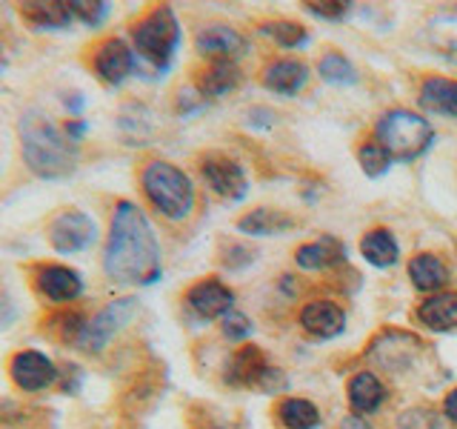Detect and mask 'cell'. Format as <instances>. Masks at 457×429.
<instances>
[{"mask_svg":"<svg viewBox=\"0 0 457 429\" xmlns=\"http://www.w3.org/2000/svg\"><path fill=\"white\" fill-rule=\"evenodd\" d=\"M343 257V247L335 238H326L318 243H306V247L297 249V266L303 269H323V266H332Z\"/></svg>","mask_w":457,"mask_h":429,"instance_id":"cell-26","label":"cell"},{"mask_svg":"<svg viewBox=\"0 0 457 429\" xmlns=\"http://www.w3.org/2000/svg\"><path fill=\"white\" fill-rule=\"evenodd\" d=\"M320 78L328 80V83H337V86L354 83V66L343 55L332 52V55L320 57Z\"/></svg>","mask_w":457,"mask_h":429,"instance_id":"cell-30","label":"cell"},{"mask_svg":"<svg viewBox=\"0 0 457 429\" xmlns=\"http://www.w3.org/2000/svg\"><path fill=\"white\" fill-rule=\"evenodd\" d=\"M9 378L14 383V390H21L26 395H40L57 386L61 366L43 349H18L9 358Z\"/></svg>","mask_w":457,"mask_h":429,"instance_id":"cell-7","label":"cell"},{"mask_svg":"<svg viewBox=\"0 0 457 429\" xmlns=\"http://www.w3.org/2000/svg\"><path fill=\"white\" fill-rule=\"evenodd\" d=\"M46 240L57 255H66V257L80 255L95 247L97 221L89 212L75 209V206L61 209L57 214H52L46 223Z\"/></svg>","mask_w":457,"mask_h":429,"instance_id":"cell-6","label":"cell"},{"mask_svg":"<svg viewBox=\"0 0 457 429\" xmlns=\"http://www.w3.org/2000/svg\"><path fill=\"white\" fill-rule=\"evenodd\" d=\"M300 324L314 338H335L346 326V315H343L340 307L328 304V300H314V304L303 307V312H300Z\"/></svg>","mask_w":457,"mask_h":429,"instance_id":"cell-15","label":"cell"},{"mask_svg":"<svg viewBox=\"0 0 457 429\" xmlns=\"http://www.w3.org/2000/svg\"><path fill=\"white\" fill-rule=\"evenodd\" d=\"M89 324V318H83L80 312L75 309H66L61 315H54L49 321V332H54V338L61 343H69V347H78L80 338H83V329Z\"/></svg>","mask_w":457,"mask_h":429,"instance_id":"cell-28","label":"cell"},{"mask_svg":"<svg viewBox=\"0 0 457 429\" xmlns=\"http://www.w3.org/2000/svg\"><path fill=\"white\" fill-rule=\"evenodd\" d=\"M420 104L423 109L435 114L457 118V80L449 78H428L420 86Z\"/></svg>","mask_w":457,"mask_h":429,"instance_id":"cell-17","label":"cell"},{"mask_svg":"<svg viewBox=\"0 0 457 429\" xmlns=\"http://www.w3.org/2000/svg\"><path fill=\"white\" fill-rule=\"evenodd\" d=\"M361 252H363V257L371 266H380V269L397 264V255H400L397 240L392 238V232H386V229H375V232H369L361 240Z\"/></svg>","mask_w":457,"mask_h":429,"instance_id":"cell-24","label":"cell"},{"mask_svg":"<svg viewBox=\"0 0 457 429\" xmlns=\"http://www.w3.org/2000/svg\"><path fill=\"white\" fill-rule=\"evenodd\" d=\"M443 412H446L449 421H457V390H452L446 395V404H443Z\"/></svg>","mask_w":457,"mask_h":429,"instance_id":"cell-37","label":"cell"},{"mask_svg":"<svg viewBox=\"0 0 457 429\" xmlns=\"http://www.w3.org/2000/svg\"><path fill=\"white\" fill-rule=\"evenodd\" d=\"M254 332V326H252V321L246 318L243 312H228L226 318H223V335L228 338V341H243V338H249Z\"/></svg>","mask_w":457,"mask_h":429,"instance_id":"cell-33","label":"cell"},{"mask_svg":"<svg viewBox=\"0 0 457 429\" xmlns=\"http://www.w3.org/2000/svg\"><path fill=\"white\" fill-rule=\"evenodd\" d=\"M292 226H295V221L289 218V214H280L275 209H254L249 214H243L240 223H237L240 232L261 235V238L280 235V232H286V229H292Z\"/></svg>","mask_w":457,"mask_h":429,"instance_id":"cell-23","label":"cell"},{"mask_svg":"<svg viewBox=\"0 0 457 429\" xmlns=\"http://www.w3.org/2000/svg\"><path fill=\"white\" fill-rule=\"evenodd\" d=\"M240 83V69L235 61H212V66L200 78V95L204 97H223Z\"/></svg>","mask_w":457,"mask_h":429,"instance_id":"cell-21","label":"cell"},{"mask_svg":"<svg viewBox=\"0 0 457 429\" xmlns=\"http://www.w3.org/2000/svg\"><path fill=\"white\" fill-rule=\"evenodd\" d=\"M186 304L197 315V318H226L235 307V295L228 286H223L220 281H200L195 283L189 292H186Z\"/></svg>","mask_w":457,"mask_h":429,"instance_id":"cell-13","label":"cell"},{"mask_svg":"<svg viewBox=\"0 0 457 429\" xmlns=\"http://www.w3.org/2000/svg\"><path fill=\"white\" fill-rule=\"evenodd\" d=\"M306 66L300 61H292V57H283V61H275L263 75V83L271 92L280 95H297L306 86Z\"/></svg>","mask_w":457,"mask_h":429,"instance_id":"cell-18","label":"cell"},{"mask_svg":"<svg viewBox=\"0 0 457 429\" xmlns=\"http://www.w3.org/2000/svg\"><path fill=\"white\" fill-rule=\"evenodd\" d=\"M409 278L418 290L435 292L449 281V269L446 264H440V257L435 255H418V257H411V264H409Z\"/></svg>","mask_w":457,"mask_h":429,"instance_id":"cell-22","label":"cell"},{"mask_svg":"<svg viewBox=\"0 0 457 429\" xmlns=\"http://www.w3.org/2000/svg\"><path fill=\"white\" fill-rule=\"evenodd\" d=\"M280 421L286 429H318L320 412L306 398H289L280 404Z\"/></svg>","mask_w":457,"mask_h":429,"instance_id":"cell-27","label":"cell"},{"mask_svg":"<svg viewBox=\"0 0 457 429\" xmlns=\"http://www.w3.org/2000/svg\"><path fill=\"white\" fill-rule=\"evenodd\" d=\"M35 290L52 307H71L86 292L83 275L69 264H37L35 266Z\"/></svg>","mask_w":457,"mask_h":429,"instance_id":"cell-8","label":"cell"},{"mask_svg":"<svg viewBox=\"0 0 457 429\" xmlns=\"http://www.w3.org/2000/svg\"><path fill=\"white\" fill-rule=\"evenodd\" d=\"M195 46L200 55L212 57V61H235L243 52H246V40L240 32H235L232 26L226 23H209L197 32Z\"/></svg>","mask_w":457,"mask_h":429,"instance_id":"cell-12","label":"cell"},{"mask_svg":"<svg viewBox=\"0 0 457 429\" xmlns=\"http://www.w3.org/2000/svg\"><path fill=\"white\" fill-rule=\"evenodd\" d=\"M92 69L106 86H120L137 72V55L123 38H106L92 55Z\"/></svg>","mask_w":457,"mask_h":429,"instance_id":"cell-10","label":"cell"},{"mask_svg":"<svg viewBox=\"0 0 457 429\" xmlns=\"http://www.w3.org/2000/svg\"><path fill=\"white\" fill-rule=\"evenodd\" d=\"M200 172H204V181L209 183V189L218 192L220 198L240 200L249 189L246 175H243L240 164H235L232 157L212 155V157H206L204 164H200Z\"/></svg>","mask_w":457,"mask_h":429,"instance_id":"cell-11","label":"cell"},{"mask_svg":"<svg viewBox=\"0 0 457 429\" xmlns=\"http://www.w3.org/2000/svg\"><path fill=\"white\" fill-rule=\"evenodd\" d=\"M69 6H71V14H75V21H80L89 29H97L112 12L109 4H104V0H75V4H69Z\"/></svg>","mask_w":457,"mask_h":429,"instance_id":"cell-31","label":"cell"},{"mask_svg":"<svg viewBox=\"0 0 457 429\" xmlns=\"http://www.w3.org/2000/svg\"><path fill=\"white\" fill-rule=\"evenodd\" d=\"M266 32H271L278 43H283V46H289V49L292 46H300V43H306V29L292 23V21L271 23V26H266Z\"/></svg>","mask_w":457,"mask_h":429,"instance_id":"cell-32","label":"cell"},{"mask_svg":"<svg viewBox=\"0 0 457 429\" xmlns=\"http://www.w3.org/2000/svg\"><path fill=\"white\" fill-rule=\"evenodd\" d=\"M309 12L318 14V18H326V21H340L343 14L349 12V4H340V0H328V4H323V0H312Z\"/></svg>","mask_w":457,"mask_h":429,"instance_id":"cell-34","label":"cell"},{"mask_svg":"<svg viewBox=\"0 0 457 429\" xmlns=\"http://www.w3.org/2000/svg\"><path fill=\"white\" fill-rule=\"evenodd\" d=\"M104 272L112 283L120 286H152L163 275L161 240L146 212L132 200H118L112 212L104 247Z\"/></svg>","mask_w":457,"mask_h":429,"instance_id":"cell-1","label":"cell"},{"mask_svg":"<svg viewBox=\"0 0 457 429\" xmlns=\"http://www.w3.org/2000/svg\"><path fill=\"white\" fill-rule=\"evenodd\" d=\"M21 18L32 26L40 29V32H61V29H69L75 23V14H71L69 4H57V0H32V4H23L21 6Z\"/></svg>","mask_w":457,"mask_h":429,"instance_id":"cell-14","label":"cell"},{"mask_svg":"<svg viewBox=\"0 0 457 429\" xmlns=\"http://www.w3.org/2000/svg\"><path fill=\"white\" fill-rule=\"evenodd\" d=\"M143 195L166 221H186L195 209V186L189 175L169 161H152L140 172Z\"/></svg>","mask_w":457,"mask_h":429,"instance_id":"cell-3","label":"cell"},{"mask_svg":"<svg viewBox=\"0 0 457 429\" xmlns=\"http://www.w3.org/2000/svg\"><path fill=\"white\" fill-rule=\"evenodd\" d=\"M428 43L440 55L457 61V12H440L428 21Z\"/></svg>","mask_w":457,"mask_h":429,"instance_id":"cell-25","label":"cell"},{"mask_svg":"<svg viewBox=\"0 0 457 429\" xmlns=\"http://www.w3.org/2000/svg\"><path fill=\"white\" fill-rule=\"evenodd\" d=\"M432 123L409 109H392L378 121V143L392 155V161H414L432 147Z\"/></svg>","mask_w":457,"mask_h":429,"instance_id":"cell-5","label":"cell"},{"mask_svg":"<svg viewBox=\"0 0 457 429\" xmlns=\"http://www.w3.org/2000/svg\"><path fill=\"white\" fill-rule=\"evenodd\" d=\"M400 429H443L435 412H409L400 421Z\"/></svg>","mask_w":457,"mask_h":429,"instance_id":"cell-35","label":"cell"},{"mask_svg":"<svg viewBox=\"0 0 457 429\" xmlns=\"http://www.w3.org/2000/svg\"><path fill=\"white\" fill-rule=\"evenodd\" d=\"M357 161H361L363 172L369 178H380L383 172H389L392 166V155L386 152L378 140H369L361 147V152H357Z\"/></svg>","mask_w":457,"mask_h":429,"instance_id":"cell-29","label":"cell"},{"mask_svg":"<svg viewBox=\"0 0 457 429\" xmlns=\"http://www.w3.org/2000/svg\"><path fill=\"white\" fill-rule=\"evenodd\" d=\"M269 366H263V355L257 347H243L232 355V361L226 366V381L235 383V386H252V383H261L263 372Z\"/></svg>","mask_w":457,"mask_h":429,"instance_id":"cell-19","label":"cell"},{"mask_svg":"<svg viewBox=\"0 0 457 429\" xmlns=\"http://www.w3.org/2000/svg\"><path fill=\"white\" fill-rule=\"evenodd\" d=\"M21 157L26 169L40 181H63L78 169V143L69 138L49 112L26 109L18 121Z\"/></svg>","mask_w":457,"mask_h":429,"instance_id":"cell-2","label":"cell"},{"mask_svg":"<svg viewBox=\"0 0 457 429\" xmlns=\"http://www.w3.org/2000/svg\"><path fill=\"white\" fill-rule=\"evenodd\" d=\"M340 429H371V426L361 418V415H352V418L343 421V426H340Z\"/></svg>","mask_w":457,"mask_h":429,"instance_id":"cell-38","label":"cell"},{"mask_svg":"<svg viewBox=\"0 0 457 429\" xmlns=\"http://www.w3.org/2000/svg\"><path fill=\"white\" fill-rule=\"evenodd\" d=\"M80 383H83V372L80 366H61V381H57V386L66 392V395H75L80 390Z\"/></svg>","mask_w":457,"mask_h":429,"instance_id":"cell-36","label":"cell"},{"mask_svg":"<svg viewBox=\"0 0 457 429\" xmlns=\"http://www.w3.org/2000/svg\"><path fill=\"white\" fill-rule=\"evenodd\" d=\"M349 400L361 415H371L383 407L386 386L378 381V375H371V372H357L349 383Z\"/></svg>","mask_w":457,"mask_h":429,"instance_id":"cell-20","label":"cell"},{"mask_svg":"<svg viewBox=\"0 0 457 429\" xmlns=\"http://www.w3.org/2000/svg\"><path fill=\"white\" fill-rule=\"evenodd\" d=\"M135 309H137L135 298H118V300H112V304L100 309L95 318H89V324H86L83 338H80L78 347L83 352H89V355L104 352L109 347V341L118 335L129 321H132Z\"/></svg>","mask_w":457,"mask_h":429,"instance_id":"cell-9","label":"cell"},{"mask_svg":"<svg viewBox=\"0 0 457 429\" xmlns=\"http://www.w3.org/2000/svg\"><path fill=\"white\" fill-rule=\"evenodd\" d=\"M418 318L435 332H449V329L457 326V292H440L423 300Z\"/></svg>","mask_w":457,"mask_h":429,"instance_id":"cell-16","label":"cell"},{"mask_svg":"<svg viewBox=\"0 0 457 429\" xmlns=\"http://www.w3.org/2000/svg\"><path fill=\"white\" fill-rule=\"evenodd\" d=\"M180 21L171 6H154L132 29V49L154 72H166L180 49Z\"/></svg>","mask_w":457,"mask_h":429,"instance_id":"cell-4","label":"cell"}]
</instances>
